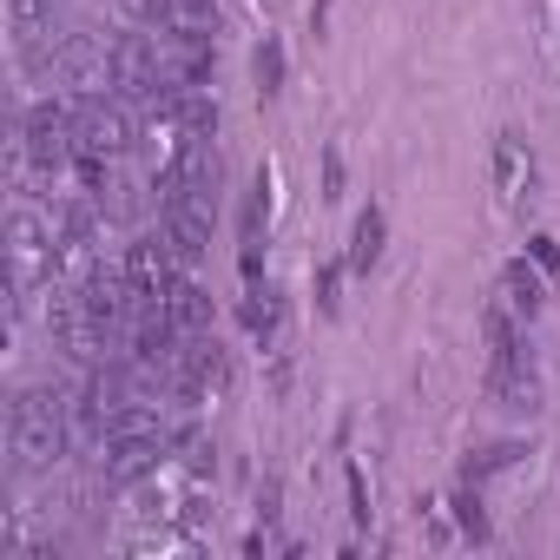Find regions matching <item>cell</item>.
<instances>
[{
  "label": "cell",
  "instance_id": "6da1fadb",
  "mask_svg": "<svg viewBox=\"0 0 560 560\" xmlns=\"http://www.w3.org/2000/svg\"><path fill=\"white\" fill-rule=\"evenodd\" d=\"M8 429H14V455H21V468H54V462L67 455V409H60L54 389H21Z\"/></svg>",
  "mask_w": 560,
  "mask_h": 560
},
{
  "label": "cell",
  "instance_id": "7a4b0ae2",
  "mask_svg": "<svg viewBox=\"0 0 560 560\" xmlns=\"http://www.w3.org/2000/svg\"><path fill=\"white\" fill-rule=\"evenodd\" d=\"M40 264L54 270V224H47L34 205H14V218H8V277H14V311H21V298L34 291Z\"/></svg>",
  "mask_w": 560,
  "mask_h": 560
},
{
  "label": "cell",
  "instance_id": "3957f363",
  "mask_svg": "<svg viewBox=\"0 0 560 560\" xmlns=\"http://www.w3.org/2000/svg\"><path fill=\"white\" fill-rule=\"evenodd\" d=\"M106 86H113L119 100H165V93H172L165 60H159L152 40H139V34H126V40L106 47Z\"/></svg>",
  "mask_w": 560,
  "mask_h": 560
},
{
  "label": "cell",
  "instance_id": "277c9868",
  "mask_svg": "<svg viewBox=\"0 0 560 560\" xmlns=\"http://www.w3.org/2000/svg\"><path fill=\"white\" fill-rule=\"evenodd\" d=\"M132 145V119L113 100H80L73 106V159H119Z\"/></svg>",
  "mask_w": 560,
  "mask_h": 560
},
{
  "label": "cell",
  "instance_id": "5b68a950",
  "mask_svg": "<svg viewBox=\"0 0 560 560\" xmlns=\"http://www.w3.org/2000/svg\"><path fill=\"white\" fill-rule=\"evenodd\" d=\"M27 159L34 165H60V159H73V113L60 106V100H47V106H34L27 113Z\"/></svg>",
  "mask_w": 560,
  "mask_h": 560
},
{
  "label": "cell",
  "instance_id": "8992f818",
  "mask_svg": "<svg viewBox=\"0 0 560 560\" xmlns=\"http://www.w3.org/2000/svg\"><path fill=\"white\" fill-rule=\"evenodd\" d=\"M159 455H165V435H113V442H100V468H106V481H113V488H126V481L152 475V468H159Z\"/></svg>",
  "mask_w": 560,
  "mask_h": 560
},
{
  "label": "cell",
  "instance_id": "52a82bcc",
  "mask_svg": "<svg viewBox=\"0 0 560 560\" xmlns=\"http://www.w3.org/2000/svg\"><path fill=\"white\" fill-rule=\"evenodd\" d=\"M178 257H172V244H165V231L159 237H139L132 250H126V277H132V291L139 298H165L172 284H178Z\"/></svg>",
  "mask_w": 560,
  "mask_h": 560
},
{
  "label": "cell",
  "instance_id": "ba28073f",
  "mask_svg": "<svg viewBox=\"0 0 560 560\" xmlns=\"http://www.w3.org/2000/svg\"><path fill=\"white\" fill-rule=\"evenodd\" d=\"M165 244L178 264H198L211 250V211H191V205H165Z\"/></svg>",
  "mask_w": 560,
  "mask_h": 560
},
{
  "label": "cell",
  "instance_id": "9c48e42d",
  "mask_svg": "<svg viewBox=\"0 0 560 560\" xmlns=\"http://www.w3.org/2000/svg\"><path fill=\"white\" fill-rule=\"evenodd\" d=\"M488 389H494L501 409H534V402H540V376H534L527 350L508 357V363H488Z\"/></svg>",
  "mask_w": 560,
  "mask_h": 560
},
{
  "label": "cell",
  "instance_id": "30bf717a",
  "mask_svg": "<svg viewBox=\"0 0 560 560\" xmlns=\"http://www.w3.org/2000/svg\"><path fill=\"white\" fill-rule=\"evenodd\" d=\"M8 21H14V47L34 60L54 34V14H47V0H8Z\"/></svg>",
  "mask_w": 560,
  "mask_h": 560
},
{
  "label": "cell",
  "instance_id": "8fae6325",
  "mask_svg": "<svg viewBox=\"0 0 560 560\" xmlns=\"http://www.w3.org/2000/svg\"><path fill=\"white\" fill-rule=\"evenodd\" d=\"M494 191L501 198H521L527 191V145H521V132H501L494 139Z\"/></svg>",
  "mask_w": 560,
  "mask_h": 560
},
{
  "label": "cell",
  "instance_id": "7c38bea8",
  "mask_svg": "<svg viewBox=\"0 0 560 560\" xmlns=\"http://www.w3.org/2000/svg\"><path fill=\"white\" fill-rule=\"evenodd\" d=\"M383 237H389V224H383V211L370 205V211L357 218V231H350V270H370V264L383 257Z\"/></svg>",
  "mask_w": 560,
  "mask_h": 560
},
{
  "label": "cell",
  "instance_id": "4fadbf2b",
  "mask_svg": "<svg viewBox=\"0 0 560 560\" xmlns=\"http://www.w3.org/2000/svg\"><path fill=\"white\" fill-rule=\"evenodd\" d=\"M165 304H172V317H178V330H205L211 324V298L191 284V277H178V284L165 291Z\"/></svg>",
  "mask_w": 560,
  "mask_h": 560
},
{
  "label": "cell",
  "instance_id": "5bb4252c",
  "mask_svg": "<svg viewBox=\"0 0 560 560\" xmlns=\"http://www.w3.org/2000/svg\"><path fill=\"white\" fill-rule=\"evenodd\" d=\"M501 298H508L514 317H534V311H540V277H534L527 264H508V270H501Z\"/></svg>",
  "mask_w": 560,
  "mask_h": 560
},
{
  "label": "cell",
  "instance_id": "9a60e30c",
  "mask_svg": "<svg viewBox=\"0 0 560 560\" xmlns=\"http://www.w3.org/2000/svg\"><path fill=\"white\" fill-rule=\"evenodd\" d=\"M250 73H257V86H264V93H277V86H284V47L264 40V47H257V60H250Z\"/></svg>",
  "mask_w": 560,
  "mask_h": 560
},
{
  "label": "cell",
  "instance_id": "2e32d148",
  "mask_svg": "<svg viewBox=\"0 0 560 560\" xmlns=\"http://www.w3.org/2000/svg\"><path fill=\"white\" fill-rule=\"evenodd\" d=\"M244 330H250V337H270V330H277V298H270V291H250V298H244Z\"/></svg>",
  "mask_w": 560,
  "mask_h": 560
},
{
  "label": "cell",
  "instance_id": "e0dca14e",
  "mask_svg": "<svg viewBox=\"0 0 560 560\" xmlns=\"http://www.w3.org/2000/svg\"><path fill=\"white\" fill-rule=\"evenodd\" d=\"M172 14L198 34V27H211V21H218V0H172Z\"/></svg>",
  "mask_w": 560,
  "mask_h": 560
},
{
  "label": "cell",
  "instance_id": "ac0fdd59",
  "mask_svg": "<svg viewBox=\"0 0 560 560\" xmlns=\"http://www.w3.org/2000/svg\"><path fill=\"white\" fill-rule=\"evenodd\" d=\"M343 481H350V514H357V527H370V481H363V468L350 462Z\"/></svg>",
  "mask_w": 560,
  "mask_h": 560
},
{
  "label": "cell",
  "instance_id": "d6986e66",
  "mask_svg": "<svg viewBox=\"0 0 560 560\" xmlns=\"http://www.w3.org/2000/svg\"><path fill=\"white\" fill-rule=\"evenodd\" d=\"M119 8H126L132 21H145V27H152V21H172V0H119Z\"/></svg>",
  "mask_w": 560,
  "mask_h": 560
},
{
  "label": "cell",
  "instance_id": "ffe728a7",
  "mask_svg": "<svg viewBox=\"0 0 560 560\" xmlns=\"http://www.w3.org/2000/svg\"><path fill=\"white\" fill-rule=\"evenodd\" d=\"M264 218H270V198H264V185H257V191H250V205H244V237H250V244H257Z\"/></svg>",
  "mask_w": 560,
  "mask_h": 560
},
{
  "label": "cell",
  "instance_id": "44dd1931",
  "mask_svg": "<svg viewBox=\"0 0 560 560\" xmlns=\"http://www.w3.org/2000/svg\"><path fill=\"white\" fill-rule=\"evenodd\" d=\"M337 284H343V270L330 264V270L317 277V304H324V311H337V304H343V298H337Z\"/></svg>",
  "mask_w": 560,
  "mask_h": 560
},
{
  "label": "cell",
  "instance_id": "7402d4cb",
  "mask_svg": "<svg viewBox=\"0 0 560 560\" xmlns=\"http://www.w3.org/2000/svg\"><path fill=\"white\" fill-rule=\"evenodd\" d=\"M324 185H330L324 198H337V191H343V152H337V145L324 152Z\"/></svg>",
  "mask_w": 560,
  "mask_h": 560
},
{
  "label": "cell",
  "instance_id": "603a6c76",
  "mask_svg": "<svg viewBox=\"0 0 560 560\" xmlns=\"http://www.w3.org/2000/svg\"><path fill=\"white\" fill-rule=\"evenodd\" d=\"M527 250H534L540 270H560V244H553V237H527Z\"/></svg>",
  "mask_w": 560,
  "mask_h": 560
},
{
  "label": "cell",
  "instance_id": "cb8c5ba5",
  "mask_svg": "<svg viewBox=\"0 0 560 560\" xmlns=\"http://www.w3.org/2000/svg\"><path fill=\"white\" fill-rule=\"evenodd\" d=\"M455 508H462V527H468V534H475V540H481V534H488V521H481V508H475V494H462V501H455Z\"/></svg>",
  "mask_w": 560,
  "mask_h": 560
}]
</instances>
